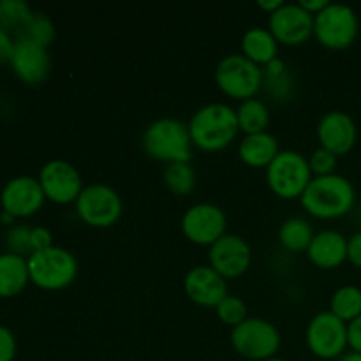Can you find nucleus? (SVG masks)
Returning a JSON list of instances; mask_svg holds the SVG:
<instances>
[{
	"label": "nucleus",
	"instance_id": "obj_1",
	"mask_svg": "<svg viewBox=\"0 0 361 361\" xmlns=\"http://www.w3.org/2000/svg\"><path fill=\"white\" fill-rule=\"evenodd\" d=\"M238 130L236 109L222 102H212L197 109L189 123L192 145L207 152H217L229 147L238 136Z\"/></svg>",
	"mask_w": 361,
	"mask_h": 361
},
{
	"label": "nucleus",
	"instance_id": "obj_5",
	"mask_svg": "<svg viewBox=\"0 0 361 361\" xmlns=\"http://www.w3.org/2000/svg\"><path fill=\"white\" fill-rule=\"evenodd\" d=\"M267 182L277 196L284 200L302 197L312 182L309 159L295 150H281V154L267 168Z\"/></svg>",
	"mask_w": 361,
	"mask_h": 361
},
{
	"label": "nucleus",
	"instance_id": "obj_33",
	"mask_svg": "<svg viewBox=\"0 0 361 361\" xmlns=\"http://www.w3.org/2000/svg\"><path fill=\"white\" fill-rule=\"evenodd\" d=\"M16 355V338L9 328L0 324V361H13Z\"/></svg>",
	"mask_w": 361,
	"mask_h": 361
},
{
	"label": "nucleus",
	"instance_id": "obj_35",
	"mask_svg": "<svg viewBox=\"0 0 361 361\" xmlns=\"http://www.w3.org/2000/svg\"><path fill=\"white\" fill-rule=\"evenodd\" d=\"M13 49L14 39L11 37V32H7L6 28L0 27V66L9 62L11 55H13Z\"/></svg>",
	"mask_w": 361,
	"mask_h": 361
},
{
	"label": "nucleus",
	"instance_id": "obj_27",
	"mask_svg": "<svg viewBox=\"0 0 361 361\" xmlns=\"http://www.w3.org/2000/svg\"><path fill=\"white\" fill-rule=\"evenodd\" d=\"M34 18V11L23 0H0V27L21 35Z\"/></svg>",
	"mask_w": 361,
	"mask_h": 361
},
{
	"label": "nucleus",
	"instance_id": "obj_9",
	"mask_svg": "<svg viewBox=\"0 0 361 361\" xmlns=\"http://www.w3.org/2000/svg\"><path fill=\"white\" fill-rule=\"evenodd\" d=\"M123 210L122 197L106 183L83 187L76 200V212L81 221L94 228H109L120 219Z\"/></svg>",
	"mask_w": 361,
	"mask_h": 361
},
{
	"label": "nucleus",
	"instance_id": "obj_17",
	"mask_svg": "<svg viewBox=\"0 0 361 361\" xmlns=\"http://www.w3.org/2000/svg\"><path fill=\"white\" fill-rule=\"evenodd\" d=\"M187 296L201 307H217L228 296V284L212 267H196L189 270L183 281Z\"/></svg>",
	"mask_w": 361,
	"mask_h": 361
},
{
	"label": "nucleus",
	"instance_id": "obj_41",
	"mask_svg": "<svg viewBox=\"0 0 361 361\" xmlns=\"http://www.w3.org/2000/svg\"><path fill=\"white\" fill-rule=\"evenodd\" d=\"M13 215L7 214V212H2V215H0V222H2V224H13Z\"/></svg>",
	"mask_w": 361,
	"mask_h": 361
},
{
	"label": "nucleus",
	"instance_id": "obj_10",
	"mask_svg": "<svg viewBox=\"0 0 361 361\" xmlns=\"http://www.w3.org/2000/svg\"><path fill=\"white\" fill-rule=\"evenodd\" d=\"M307 345L319 358H337L348 345V324L330 310L319 312L307 328Z\"/></svg>",
	"mask_w": 361,
	"mask_h": 361
},
{
	"label": "nucleus",
	"instance_id": "obj_19",
	"mask_svg": "<svg viewBox=\"0 0 361 361\" xmlns=\"http://www.w3.org/2000/svg\"><path fill=\"white\" fill-rule=\"evenodd\" d=\"M307 256L316 267L324 270L341 267L348 259V238L334 229L317 233L307 249Z\"/></svg>",
	"mask_w": 361,
	"mask_h": 361
},
{
	"label": "nucleus",
	"instance_id": "obj_20",
	"mask_svg": "<svg viewBox=\"0 0 361 361\" xmlns=\"http://www.w3.org/2000/svg\"><path fill=\"white\" fill-rule=\"evenodd\" d=\"M238 154L240 159L252 168H268L271 161L281 154V148L277 137L267 130L243 137Z\"/></svg>",
	"mask_w": 361,
	"mask_h": 361
},
{
	"label": "nucleus",
	"instance_id": "obj_29",
	"mask_svg": "<svg viewBox=\"0 0 361 361\" xmlns=\"http://www.w3.org/2000/svg\"><path fill=\"white\" fill-rule=\"evenodd\" d=\"M21 35L30 39V41L37 42V44L44 46V48H48L55 41V25H53V21L46 14L34 13V18H32L30 23H28V27L25 28V32Z\"/></svg>",
	"mask_w": 361,
	"mask_h": 361
},
{
	"label": "nucleus",
	"instance_id": "obj_36",
	"mask_svg": "<svg viewBox=\"0 0 361 361\" xmlns=\"http://www.w3.org/2000/svg\"><path fill=\"white\" fill-rule=\"evenodd\" d=\"M348 344L355 353H361V316L348 324Z\"/></svg>",
	"mask_w": 361,
	"mask_h": 361
},
{
	"label": "nucleus",
	"instance_id": "obj_3",
	"mask_svg": "<svg viewBox=\"0 0 361 361\" xmlns=\"http://www.w3.org/2000/svg\"><path fill=\"white\" fill-rule=\"evenodd\" d=\"M143 148L155 161L176 164L190 162L192 137L189 126L176 118H159L147 127L143 134Z\"/></svg>",
	"mask_w": 361,
	"mask_h": 361
},
{
	"label": "nucleus",
	"instance_id": "obj_7",
	"mask_svg": "<svg viewBox=\"0 0 361 361\" xmlns=\"http://www.w3.org/2000/svg\"><path fill=\"white\" fill-rule=\"evenodd\" d=\"M231 344L243 358L267 361L275 358V353L281 348V334L270 321L247 317L233 328Z\"/></svg>",
	"mask_w": 361,
	"mask_h": 361
},
{
	"label": "nucleus",
	"instance_id": "obj_15",
	"mask_svg": "<svg viewBox=\"0 0 361 361\" xmlns=\"http://www.w3.org/2000/svg\"><path fill=\"white\" fill-rule=\"evenodd\" d=\"M9 63L14 74L27 85L42 83L51 69L48 48L23 37V35L14 39V49Z\"/></svg>",
	"mask_w": 361,
	"mask_h": 361
},
{
	"label": "nucleus",
	"instance_id": "obj_26",
	"mask_svg": "<svg viewBox=\"0 0 361 361\" xmlns=\"http://www.w3.org/2000/svg\"><path fill=\"white\" fill-rule=\"evenodd\" d=\"M330 312L344 323H351L361 316V289L356 286H344L331 296Z\"/></svg>",
	"mask_w": 361,
	"mask_h": 361
},
{
	"label": "nucleus",
	"instance_id": "obj_34",
	"mask_svg": "<svg viewBox=\"0 0 361 361\" xmlns=\"http://www.w3.org/2000/svg\"><path fill=\"white\" fill-rule=\"evenodd\" d=\"M51 240H53L51 231H49L48 228L37 226V228L32 229L30 243H32V250H34V252H39V250H46V249H49V247H53Z\"/></svg>",
	"mask_w": 361,
	"mask_h": 361
},
{
	"label": "nucleus",
	"instance_id": "obj_14",
	"mask_svg": "<svg viewBox=\"0 0 361 361\" xmlns=\"http://www.w3.org/2000/svg\"><path fill=\"white\" fill-rule=\"evenodd\" d=\"M210 267L224 279H236L245 274L252 263L250 245L238 235H224L210 245Z\"/></svg>",
	"mask_w": 361,
	"mask_h": 361
},
{
	"label": "nucleus",
	"instance_id": "obj_25",
	"mask_svg": "<svg viewBox=\"0 0 361 361\" xmlns=\"http://www.w3.org/2000/svg\"><path fill=\"white\" fill-rule=\"evenodd\" d=\"M263 87L277 101L289 99L293 94V78L281 59H275L263 69Z\"/></svg>",
	"mask_w": 361,
	"mask_h": 361
},
{
	"label": "nucleus",
	"instance_id": "obj_31",
	"mask_svg": "<svg viewBox=\"0 0 361 361\" xmlns=\"http://www.w3.org/2000/svg\"><path fill=\"white\" fill-rule=\"evenodd\" d=\"M30 235L32 229L27 228V226H14V228L9 229L6 236V243L9 247V252L18 254V256H28L30 257L34 254L30 243Z\"/></svg>",
	"mask_w": 361,
	"mask_h": 361
},
{
	"label": "nucleus",
	"instance_id": "obj_38",
	"mask_svg": "<svg viewBox=\"0 0 361 361\" xmlns=\"http://www.w3.org/2000/svg\"><path fill=\"white\" fill-rule=\"evenodd\" d=\"M298 4L303 7V9L309 11L310 14L316 16V14L321 13V11H323L330 2H328V0H300Z\"/></svg>",
	"mask_w": 361,
	"mask_h": 361
},
{
	"label": "nucleus",
	"instance_id": "obj_22",
	"mask_svg": "<svg viewBox=\"0 0 361 361\" xmlns=\"http://www.w3.org/2000/svg\"><path fill=\"white\" fill-rule=\"evenodd\" d=\"M242 49L243 55L249 60H252L254 63L268 66V63L277 59L279 42L268 28L254 27L243 34Z\"/></svg>",
	"mask_w": 361,
	"mask_h": 361
},
{
	"label": "nucleus",
	"instance_id": "obj_24",
	"mask_svg": "<svg viewBox=\"0 0 361 361\" xmlns=\"http://www.w3.org/2000/svg\"><path fill=\"white\" fill-rule=\"evenodd\" d=\"M236 116H238L240 130L249 134L267 133V127L270 123V111L268 106L259 99H247L242 101V104L236 109Z\"/></svg>",
	"mask_w": 361,
	"mask_h": 361
},
{
	"label": "nucleus",
	"instance_id": "obj_11",
	"mask_svg": "<svg viewBox=\"0 0 361 361\" xmlns=\"http://www.w3.org/2000/svg\"><path fill=\"white\" fill-rule=\"evenodd\" d=\"M228 219L222 208L212 203H197L190 207L182 217V231L197 245H214L226 235Z\"/></svg>",
	"mask_w": 361,
	"mask_h": 361
},
{
	"label": "nucleus",
	"instance_id": "obj_23",
	"mask_svg": "<svg viewBox=\"0 0 361 361\" xmlns=\"http://www.w3.org/2000/svg\"><path fill=\"white\" fill-rule=\"evenodd\" d=\"M314 238L312 226L300 217H291L279 229V242L289 252H302L309 249Z\"/></svg>",
	"mask_w": 361,
	"mask_h": 361
},
{
	"label": "nucleus",
	"instance_id": "obj_16",
	"mask_svg": "<svg viewBox=\"0 0 361 361\" xmlns=\"http://www.w3.org/2000/svg\"><path fill=\"white\" fill-rule=\"evenodd\" d=\"M46 196L39 180L32 176H16L6 183L0 194V203L4 212L18 217H30L35 212L41 210Z\"/></svg>",
	"mask_w": 361,
	"mask_h": 361
},
{
	"label": "nucleus",
	"instance_id": "obj_40",
	"mask_svg": "<svg viewBox=\"0 0 361 361\" xmlns=\"http://www.w3.org/2000/svg\"><path fill=\"white\" fill-rule=\"evenodd\" d=\"M338 361H361V353H348V355L341 356V360Z\"/></svg>",
	"mask_w": 361,
	"mask_h": 361
},
{
	"label": "nucleus",
	"instance_id": "obj_4",
	"mask_svg": "<svg viewBox=\"0 0 361 361\" xmlns=\"http://www.w3.org/2000/svg\"><path fill=\"white\" fill-rule=\"evenodd\" d=\"M28 261L30 282L46 291H59L67 288L78 275V261L69 250L62 247H49L34 252Z\"/></svg>",
	"mask_w": 361,
	"mask_h": 361
},
{
	"label": "nucleus",
	"instance_id": "obj_32",
	"mask_svg": "<svg viewBox=\"0 0 361 361\" xmlns=\"http://www.w3.org/2000/svg\"><path fill=\"white\" fill-rule=\"evenodd\" d=\"M310 169H312V175L316 173V176H326L334 175L335 168H337V155L328 152L326 148H317L309 159Z\"/></svg>",
	"mask_w": 361,
	"mask_h": 361
},
{
	"label": "nucleus",
	"instance_id": "obj_42",
	"mask_svg": "<svg viewBox=\"0 0 361 361\" xmlns=\"http://www.w3.org/2000/svg\"><path fill=\"white\" fill-rule=\"evenodd\" d=\"M267 361H288V360H282V358H270V360H267Z\"/></svg>",
	"mask_w": 361,
	"mask_h": 361
},
{
	"label": "nucleus",
	"instance_id": "obj_8",
	"mask_svg": "<svg viewBox=\"0 0 361 361\" xmlns=\"http://www.w3.org/2000/svg\"><path fill=\"white\" fill-rule=\"evenodd\" d=\"M314 34L326 48L344 49L358 35V18L345 4L330 2L314 16Z\"/></svg>",
	"mask_w": 361,
	"mask_h": 361
},
{
	"label": "nucleus",
	"instance_id": "obj_39",
	"mask_svg": "<svg viewBox=\"0 0 361 361\" xmlns=\"http://www.w3.org/2000/svg\"><path fill=\"white\" fill-rule=\"evenodd\" d=\"M282 6H284V2H282V0H259L261 9H264L267 13H270V14L275 13V11Z\"/></svg>",
	"mask_w": 361,
	"mask_h": 361
},
{
	"label": "nucleus",
	"instance_id": "obj_2",
	"mask_svg": "<svg viewBox=\"0 0 361 361\" xmlns=\"http://www.w3.org/2000/svg\"><path fill=\"white\" fill-rule=\"evenodd\" d=\"M302 204L317 219L342 217L351 212L355 204V187L345 176L337 173L316 176L302 194Z\"/></svg>",
	"mask_w": 361,
	"mask_h": 361
},
{
	"label": "nucleus",
	"instance_id": "obj_30",
	"mask_svg": "<svg viewBox=\"0 0 361 361\" xmlns=\"http://www.w3.org/2000/svg\"><path fill=\"white\" fill-rule=\"evenodd\" d=\"M215 309H217L219 319L224 324H231L233 328L238 326L240 323L247 319V307L238 296L228 295Z\"/></svg>",
	"mask_w": 361,
	"mask_h": 361
},
{
	"label": "nucleus",
	"instance_id": "obj_13",
	"mask_svg": "<svg viewBox=\"0 0 361 361\" xmlns=\"http://www.w3.org/2000/svg\"><path fill=\"white\" fill-rule=\"evenodd\" d=\"M268 30L281 44H303L314 34V14L303 9L300 4H284L270 14Z\"/></svg>",
	"mask_w": 361,
	"mask_h": 361
},
{
	"label": "nucleus",
	"instance_id": "obj_18",
	"mask_svg": "<svg viewBox=\"0 0 361 361\" xmlns=\"http://www.w3.org/2000/svg\"><path fill=\"white\" fill-rule=\"evenodd\" d=\"M356 134L358 133H356L355 120L344 111L326 113L317 126V137H319L321 147L337 157L348 154L355 147Z\"/></svg>",
	"mask_w": 361,
	"mask_h": 361
},
{
	"label": "nucleus",
	"instance_id": "obj_28",
	"mask_svg": "<svg viewBox=\"0 0 361 361\" xmlns=\"http://www.w3.org/2000/svg\"><path fill=\"white\" fill-rule=\"evenodd\" d=\"M164 183L176 196H187L196 187V171L189 162L168 164L164 171Z\"/></svg>",
	"mask_w": 361,
	"mask_h": 361
},
{
	"label": "nucleus",
	"instance_id": "obj_37",
	"mask_svg": "<svg viewBox=\"0 0 361 361\" xmlns=\"http://www.w3.org/2000/svg\"><path fill=\"white\" fill-rule=\"evenodd\" d=\"M348 259L355 267L361 268V231L348 240Z\"/></svg>",
	"mask_w": 361,
	"mask_h": 361
},
{
	"label": "nucleus",
	"instance_id": "obj_12",
	"mask_svg": "<svg viewBox=\"0 0 361 361\" xmlns=\"http://www.w3.org/2000/svg\"><path fill=\"white\" fill-rule=\"evenodd\" d=\"M39 183L46 200L59 204L76 203L83 190V180L78 169L66 161L46 162L39 173Z\"/></svg>",
	"mask_w": 361,
	"mask_h": 361
},
{
	"label": "nucleus",
	"instance_id": "obj_6",
	"mask_svg": "<svg viewBox=\"0 0 361 361\" xmlns=\"http://www.w3.org/2000/svg\"><path fill=\"white\" fill-rule=\"evenodd\" d=\"M217 87L233 99H252L263 87V69L245 55H228L215 69Z\"/></svg>",
	"mask_w": 361,
	"mask_h": 361
},
{
	"label": "nucleus",
	"instance_id": "obj_21",
	"mask_svg": "<svg viewBox=\"0 0 361 361\" xmlns=\"http://www.w3.org/2000/svg\"><path fill=\"white\" fill-rule=\"evenodd\" d=\"M30 282L27 257L6 252L0 256V298L20 295Z\"/></svg>",
	"mask_w": 361,
	"mask_h": 361
}]
</instances>
